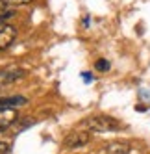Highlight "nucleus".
Returning <instances> with one entry per match:
<instances>
[{
	"label": "nucleus",
	"mask_w": 150,
	"mask_h": 154,
	"mask_svg": "<svg viewBox=\"0 0 150 154\" xmlns=\"http://www.w3.org/2000/svg\"><path fill=\"white\" fill-rule=\"evenodd\" d=\"M83 126L89 128L91 132H113L121 126V123L110 115H94V117L85 119Z\"/></svg>",
	"instance_id": "obj_1"
},
{
	"label": "nucleus",
	"mask_w": 150,
	"mask_h": 154,
	"mask_svg": "<svg viewBox=\"0 0 150 154\" xmlns=\"http://www.w3.org/2000/svg\"><path fill=\"white\" fill-rule=\"evenodd\" d=\"M17 37V28L9 23H0V52L6 50Z\"/></svg>",
	"instance_id": "obj_2"
},
{
	"label": "nucleus",
	"mask_w": 150,
	"mask_h": 154,
	"mask_svg": "<svg viewBox=\"0 0 150 154\" xmlns=\"http://www.w3.org/2000/svg\"><path fill=\"white\" fill-rule=\"evenodd\" d=\"M89 139H91V136L87 132H70L65 137V141H63V145L67 149H78V147H83L85 143H89Z\"/></svg>",
	"instance_id": "obj_3"
},
{
	"label": "nucleus",
	"mask_w": 150,
	"mask_h": 154,
	"mask_svg": "<svg viewBox=\"0 0 150 154\" xmlns=\"http://www.w3.org/2000/svg\"><path fill=\"white\" fill-rule=\"evenodd\" d=\"M17 121V112L13 108H0V132H4Z\"/></svg>",
	"instance_id": "obj_4"
},
{
	"label": "nucleus",
	"mask_w": 150,
	"mask_h": 154,
	"mask_svg": "<svg viewBox=\"0 0 150 154\" xmlns=\"http://www.w3.org/2000/svg\"><path fill=\"white\" fill-rule=\"evenodd\" d=\"M28 100L24 97H4L0 98V108H13V106H22Z\"/></svg>",
	"instance_id": "obj_5"
},
{
	"label": "nucleus",
	"mask_w": 150,
	"mask_h": 154,
	"mask_svg": "<svg viewBox=\"0 0 150 154\" xmlns=\"http://www.w3.org/2000/svg\"><path fill=\"white\" fill-rule=\"evenodd\" d=\"M128 152H130V145L128 143H121V141L111 143V145L106 147V154H128Z\"/></svg>",
	"instance_id": "obj_6"
},
{
	"label": "nucleus",
	"mask_w": 150,
	"mask_h": 154,
	"mask_svg": "<svg viewBox=\"0 0 150 154\" xmlns=\"http://www.w3.org/2000/svg\"><path fill=\"white\" fill-rule=\"evenodd\" d=\"M4 6H24V4H30L34 0H0Z\"/></svg>",
	"instance_id": "obj_7"
},
{
	"label": "nucleus",
	"mask_w": 150,
	"mask_h": 154,
	"mask_svg": "<svg viewBox=\"0 0 150 154\" xmlns=\"http://www.w3.org/2000/svg\"><path fill=\"white\" fill-rule=\"evenodd\" d=\"M110 67H111V65H110L108 60H98V61L94 63V69H96V71H102V72H104V71H110Z\"/></svg>",
	"instance_id": "obj_8"
},
{
	"label": "nucleus",
	"mask_w": 150,
	"mask_h": 154,
	"mask_svg": "<svg viewBox=\"0 0 150 154\" xmlns=\"http://www.w3.org/2000/svg\"><path fill=\"white\" fill-rule=\"evenodd\" d=\"M0 154H11V145L6 141H0Z\"/></svg>",
	"instance_id": "obj_9"
},
{
	"label": "nucleus",
	"mask_w": 150,
	"mask_h": 154,
	"mask_svg": "<svg viewBox=\"0 0 150 154\" xmlns=\"http://www.w3.org/2000/svg\"><path fill=\"white\" fill-rule=\"evenodd\" d=\"M139 95H141V98H145V100H150V91L141 89V91H139Z\"/></svg>",
	"instance_id": "obj_10"
},
{
	"label": "nucleus",
	"mask_w": 150,
	"mask_h": 154,
	"mask_svg": "<svg viewBox=\"0 0 150 154\" xmlns=\"http://www.w3.org/2000/svg\"><path fill=\"white\" fill-rule=\"evenodd\" d=\"M82 78H83L85 82H91V80H93V76H91L89 72H82Z\"/></svg>",
	"instance_id": "obj_11"
}]
</instances>
